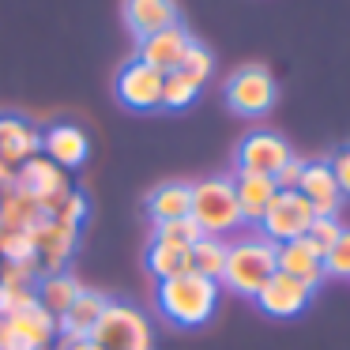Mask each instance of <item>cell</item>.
Listing matches in <instances>:
<instances>
[{
	"instance_id": "obj_18",
	"label": "cell",
	"mask_w": 350,
	"mask_h": 350,
	"mask_svg": "<svg viewBox=\"0 0 350 350\" xmlns=\"http://www.w3.org/2000/svg\"><path fill=\"white\" fill-rule=\"evenodd\" d=\"M34 154H42V129H34L19 113H0V159L16 166Z\"/></svg>"
},
{
	"instance_id": "obj_13",
	"label": "cell",
	"mask_w": 350,
	"mask_h": 350,
	"mask_svg": "<svg viewBox=\"0 0 350 350\" xmlns=\"http://www.w3.org/2000/svg\"><path fill=\"white\" fill-rule=\"evenodd\" d=\"M275 264H279V271L301 279L312 294H317V286L327 279L324 275V252H320L309 237H294V241L275 245Z\"/></svg>"
},
{
	"instance_id": "obj_14",
	"label": "cell",
	"mask_w": 350,
	"mask_h": 350,
	"mask_svg": "<svg viewBox=\"0 0 350 350\" xmlns=\"http://www.w3.org/2000/svg\"><path fill=\"white\" fill-rule=\"evenodd\" d=\"M297 192L309 200V207L317 211V219H335L342 207V192L335 185V174L327 166V159H317V162H305V174L297 181Z\"/></svg>"
},
{
	"instance_id": "obj_8",
	"label": "cell",
	"mask_w": 350,
	"mask_h": 350,
	"mask_svg": "<svg viewBox=\"0 0 350 350\" xmlns=\"http://www.w3.org/2000/svg\"><path fill=\"white\" fill-rule=\"evenodd\" d=\"M117 102L132 113H151V109H162V72L147 68L144 61L132 57L129 64H121L113 79Z\"/></svg>"
},
{
	"instance_id": "obj_33",
	"label": "cell",
	"mask_w": 350,
	"mask_h": 350,
	"mask_svg": "<svg viewBox=\"0 0 350 350\" xmlns=\"http://www.w3.org/2000/svg\"><path fill=\"white\" fill-rule=\"evenodd\" d=\"M327 166H332V174H335V185H339L342 200H347L350 196V139L335 147L332 159H327Z\"/></svg>"
},
{
	"instance_id": "obj_9",
	"label": "cell",
	"mask_w": 350,
	"mask_h": 350,
	"mask_svg": "<svg viewBox=\"0 0 350 350\" xmlns=\"http://www.w3.org/2000/svg\"><path fill=\"white\" fill-rule=\"evenodd\" d=\"M12 185H16V189H23V192H31V196L42 204V215L53 211V207L61 204V196L72 189L68 177H64V170L53 166L49 159H42V154H34V159L19 162L16 181H12Z\"/></svg>"
},
{
	"instance_id": "obj_27",
	"label": "cell",
	"mask_w": 350,
	"mask_h": 350,
	"mask_svg": "<svg viewBox=\"0 0 350 350\" xmlns=\"http://www.w3.org/2000/svg\"><path fill=\"white\" fill-rule=\"evenodd\" d=\"M0 252L8 264H38L31 230H0Z\"/></svg>"
},
{
	"instance_id": "obj_17",
	"label": "cell",
	"mask_w": 350,
	"mask_h": 350,
	"mask_svg": "<svg viewBox=\"0 0 350 350\" xmlns=\"http://www.w3.org/2000/svg\"><path fill=\"white\" fill-rule=\"evenodd\" d=\"M42 151H46V159L53 162V166L61 170H76L83 166L87 151H91V139H87V132L79 129V124H49L46 132H42Z\"/></svg>"
},
{
	"instance_id": "obj_31",
	"label": "cell",
	"mask_w": 350,
	"mask_h": 350,
	"mask_svg": "<svg viewBox=\"0 0 350 350\" xmlns=\"http://www.w3.org/2000/svg\"><path fill=\"white\" fill-rule=\"evenodd\" d=\"M324 275H332V279H350V230H342L339 241L324 252Z\"/></svg>"
},
{
	"instance_id": "obj_4",
	"label": "cell",
	"mask_w": 350,
	"mask_h": 350,
	"mask_svg": "<svg viewBox=\"0 0 350 350\" xmlns=\"http://www.w3.org/2000/svg\"><path fill=\"white\" fill-rule=\"evenodd\" d=\"M98 350H151L154 347V332L151 320L129 301H113L109 297L106 312L98 317L94 332L87 335Z\"/></svg>"
},
{
	"instance_id": "obj_26",
	"label": "cell",
	"mask_w": 350,
	"mask_h": 350,
	"mask_svg": "<svg viewBox=\"0 0 350 350\" xmlns=\"http://www.w3.org/2000/svg\"><path fill=\"white\" fill-rule=\"evenodd\" d=\"M200 94V83H192L185 72H166L162 76V109H189Z\"/></svg>"
},
{
	"instance_id": "obj_25",
	"label": "cell",
	"mask_w": 350,
	"mask_h": 350,
	"mask_svg": "<svg viewBox=\"0 0 350 350\" xmlns=\"http://www.w3.org/2000/svg\"><path fill=\"white\" fill-rule=\"evenodd\" d=\"M226 249L230 241H222V237H200L196 245L189 249V271L204 275V279H222V267H226Z\"/></svg>"
},
{
	"instance_id": "obj_36",
	"label": "cell",
	"mask_w": 350,
	"mask_h": 350,
	"mask_svg": "<svg viewBox=\"0 0 350 350\" xmlns=\"http://www.w3.org/2000/svg\"><path fill=\"white\" fill-rule=\"evenodd\" d=\"M12 181H16V170H12L8 162L0 159V185H12Z\"/></svg>"
},
{
	"instance_id": "obj_16",
	"label": "cell",
	"mask_w": 350,
	"mask_h": 350,
	"mask_svg": "<svg viewBox=\"0 0 350 350\" xmlns=\"http://www.w3.org/2000/svg\"><path fill=\"white\" fill-rule=\"evenodd\" d=\"M31 237H34V252H38V271L49 275V271H64V260L76 249L79 230L61 226V222H53V219H42L38 226L31 230Z\"/></svg>"
},
{
	"instance_id": "obj_34",
	"label": "cell",
	"mask_w": 350,
	"mask_h": 350,
	"mask_svg": "<svg viewBox=\"0 0 350 350\" xmlns=\"http://www.w3.org/2000/svg\"><path fill=\"white\" fill-rule=\"evenodd\" d=\"M305 162H309V159L290 154V162L275 174V185H279V189H297V181H301V174H305Z\"/></svg>"
},
{
	"instance_id": "obj_21",
	"label": "cell",
	"mask_w": 350,
	"mask_h": 350,
	"mask_svg": "<svg viewBox=\"0 0 350 350\" xmlns=\"http://www.w3.org/2000/svg\"><path fill=\"white\" fill-rule=\"evenodd\" d=\"M234 196H237V207H241V222H260L267 211V204L275 200L279 185L275 177H260V174H234Z\"/></svg>"
},
{
	"instance_id": "obj_28",
	"label": "cell",
	"mask_w": 350,
	"mask_h": 350,
	"mask_svg": "<svg viewBox=\"0 0 350 350\" xmlns=\"http://www.w3.org/2000/svg\"><path fill=\"white\" fill-rule=\"evenodd\" d=\"M87 211H91V207H87V196H83V192H76V189H68V192L61 196V204H57L53 211L46 215V219L61 222V226L79 230V226H83V219H87Z\"/></svg>"
},
{
	"instance_id": "obj_10",
	"label": "cell",
	"mask_w": 350,
	"mask_h": 350,
	"mask_svg": "<svg viewBox=\"0 0 350 350\" xmlns=\"http://www.w3.org/2000/svg\"><path fill=\"white\" fill-rule=\"evenodd\" d=\"M4 320H8V350H46L57 339V317L46 312L38 301Z\"/></svg>"
},
{
	"instance_id": "obj_3",
	"label": "cell",
	"mask_w": 350,
	"mask_h": 350,
	"mask_svg": "<svg viewBox=\"0 0 350 350\" xmlns=\"http://www.w3.org/2000/svg\"><path fill=\"white\" fill-rule=\"evenodd\" d=\"M189 219L204 230L207 237H226L230 230L241 226V207L234 196L230 177H204L192 185V211Z\"/></svg>"
},
{
	"instance_id": "obj_19",
	"label": "cell",
	"mask_w": 350,
	"mask_h": 350,
	"mask_svg": "<svg viewBox=\"0 0 350 350\" xmlns=\"http://www.w3.org/2000/svg\"><path fill=\"white\" fill-rule=\"evenodd\" d=\"M106 305H109V297L102 294V290L83 286V294L68 305V312L57 317V332L68 335V339H87V335L94 332V324H98V317L106 312Z\"/></svg>"
},
{
	"instance_id": "obj_35",
	"label": "cell",
	"mask_w": 350,
	"mask_h": 350,
	"mask_svg": "<svg viewBox=\"0 0 350 350\" xmlns=\"http://www.w3.org/2000/svg\"><path fill=\"white\" fill-rule=\"evenodd\" d=\"M53 350H98V347H94L91 339H68V335H61Z\"/></svg>"
},
{
	"instance_id": "obj_30",
	"label": "cell",
	"mask_w": 350,
	"mask_h": 350,
	"mask_svg": "<svg viewBox=\"0 0 350 350\" xmlns=\"http://www.w3.org/2000/svg\"><path fill=\"white\" fill-rule=\"evenodd\" d=\"M151 237H162V241L181 245V249H192V245H196L200 237H204V230H200L192 219H174V222H159Z\"/></svg>"
},
{
	"instance_id": "obj_7",
	"label": "cell",
	"mask_w": 350,
	"mask_h": 350,
	"mask_svg": "<svg viewBox=\"0 0 350 350\" xmlns=\"http://www.w3.org/2000/svg\"><path fill=\"white\" fill-rule=\"evenodd\" d=\"M294 147L279 136V132H249L234 151V174H260V177H275L282 166L290 162Z\"/></svg>"
},
{
	"instance_id": "obj_12",
	"label": "cell",
	"mask_w": 350,
	"mask_h": 350,
	"mask_svg": "<svg viewBox=\"0 0 350 350\" xmlns=\"http://www.w3.org/2000/svg\"><path fill=\"white\" fill-rule=\"evenodd\" d=\"M252 301H256L267 317H297V312L312 301V290L305 286L301 279H294V275L275 271L271 279L260 286V294L252 297Z\"/></svg>"
},
{
	"instance_id": "obj_29",
	"label": "cell",
	"mask_w": 350,
	"mask_h": 350,
	"mask_svg": "<svg viewBox=\"0 0 350 350\" xmlns=\"http://www.w3.org/2000/svg\"><path fill=\"white\" fill-rule=\"evenodd\" d=\"M211 68H215V57H211V49H207V46H200V42H192V46L185 49L181 64H177V72H185V76H189L192 83H200V87L207 83Z\"/></svg>"
},
{
	"instance_id": "obj_2",
	"label": "cell",
	"mask_w": 350,
	"mask_h": 350,
	"mask_svg": "<svg viewBox=\"0 0 350 350\" xmlns=\"http://www.w3.org/2000/svg\"><path fill=\"white\" fill-rule=\"evenodd\" d=\"M279 271L275 264V245L267 237H241L226 249V267H222V286H230L241 297H256L271 275Z\"/></svg>"
},
{
	"instance_id": "obj_20",
	"label": "cell",
	"mask_w": 350,
	"mask_h": 350,
	"mask_svg": "<svg viewBox=\"0 0 350 350\" xmlns=\"http://www.w3.org/2000/svg\"><path fill=\"white\" fill-rule=\"evenodd\" d=\"M144 211H147V219H151L154 226H159V222H174V219H189V211H192V185L166 181V185H159V189H151L147 200H144Z\"/></svg>"
},
{
	"instance_id": "obj_6",
	"label": "cell",
	"mask_w": 350,
	"mask_h": 350,
	"mask_svg": "<svg viewBox=\"0 0 350 350\" xmlns=\"http://www.w3.org/2000/svg\"><path fill=\"white\" fill-rule=\"evenodd\" d=\"M312 219H317V211L309 207V200H305L301 192L297 189H279L256 226H260V237H267L271 245H282V241H294V237L309 234Z\"/></svg>"
},
{
	"instance_id": "obj_24",
	"label": "cell",
	"mask_w": 350,
	"mask_h": 350,
	"mask_svg": "<svg viewBox=\"0 0 350 350\" xmlns=\"http://www.w3.org/2000/svg\"><path fill=\"white\" fill-rule=\"evenodd\" d=\"M144 264L154 279H174V275H185L189 271V249L174 241H162V237H151L147 241V252H144Z\"/></svg>"
},
{
	"instance_id": "obj_37",
	"label": "cell",
	"mask_w": 350,
	"mask_h": 350,
	"mask_svg": "<svg viewBox=\"0 0 350 350\" xmlns=\"http://www.w3.org/2000/svg\"><path fill=\"white\" fill-rule=\"evenodd\" d=\"M0 350H8V320L0 317Z\"/></svg>"
},
{
	"instance_id": "obj_5",
	"label": "cell",
	"mask_w": 350,
	"mask_h": 350,
	"mask_svg": "<svg viewBox=\"0 0 350 350\" xmlns=\"http://www.w3.org/2000/svg\"><path fill=\"white\" fill-rule=\"evenodd\" d=\"M222 98H226V106L237 117H264L275 106V98H279V87H275V76L264 64H245V68L226 76Z\"/></svg>"
},
{
	"instance_id": "obj_32",
	"label": "cell",
	"mask_w": 350,
	"mask_h": 350,
	"mask_svg": "<svg viewBox=\"0 0 350 350\" xmlns=\"http://www.w3.org/2000/svg\"><path fill=\"white\" fill-rule=\"evenodd\" d=\"M342 230H347V226L339 222V215H335V219H312V226H309V234H305V237H309L320 252H327L335 241H339Z\"/></svg>"
},
{
	"instance_id": "obj_11",
	"label": "cell",
	"mask_w": 350,
	"mask_h": 350,
	"mask_svg": "<svg viewBox=\"0 0 350 350\" xmlns=\"http://www.w3.org/2000/svg\"><path fill=\"white\" fill-rule=\"evenodd\" d=\"M192 34H189V27L185 23H174V27H166V31H159V34H151V38H139V49H136V61H144L147 68H154V72H174L177 64H181V57H185V49L192 46Z\"/></svg>"
},
{
	"instance_id": "obj_23",
	"label": "cell",
	"mask_w": 350,
	"mask_h": 350,
	"mask_svg": "<svg viewBox=\"0 0 350 350\" xmlns=\"http://www.w3.org/2000/svg\"><path fill=\"white\" fill-rule=\"evenodd\" d=\"M46 219L42 215V204L31 196V192L8 185V192L0 196V230H34Z\"/></svg>"
},
{
	"instance_id": "obj_22",
	"label": "cell",
	"mask_w": 350,
	"mask_h": 350,
	"mask_svg": "<svg viewBox=\"0 0 350 350\" xmlns=\"http://www.w3.org/2000/svg\"><path fill=\"white\" fill-rule=\"evenodd\" d=\"M34 294H38V305L46 312L64 317V312H68V305L83 294V282H79L76 275H68V271H49V275H42V279H38Z\"/></svg>"
},
{
	"instance_id": "obj_1",
	"label": "cell",
	"mask_w": 350,
	"mask_h": 350,
	"mask_svg": "<svg viewBox=\"0 0 350 350\" xmlns=\"http://www.w3.org/2000/svg\"><path fill=\"white\" fill-rule=\"evenodd\" d=\"M154 301H159V312L174 327H200L215 317L219 282L204 279L196 271H185V275H174V279H162Z\"/></svg>"
},
{
	"instance_id": "obj_15",
	"label": "cell",
	"mask_w": 350,
	"mask_h": 350,
	"mask_svg": "<svg viewBox=\"0 0 350 350\" xmlns=\"http://www.w3.org/2000/svg\"><path fill=\"white\" fill-rule=\"evenodd\" d=\"M121 16H124V27H129L136 38H151V34L181 23L177 0H124Z\"/></svg>"
}]
</instances>
